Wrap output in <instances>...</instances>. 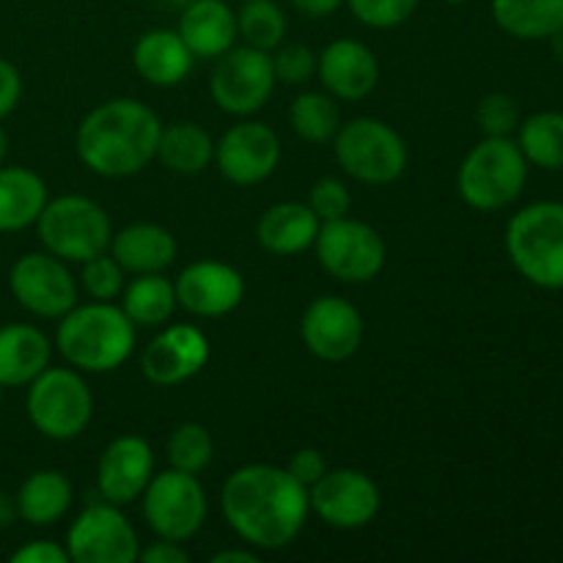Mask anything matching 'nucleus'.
Instances as JSON below:
<instances>
[{
	"label": "nucleus",
	"instance_id": "nucleus-1",
	"mask_svg": "<svg viewBox=\"0 0 563 563\" xmlns=\"http://www.w3.org/2000/svg\"><path fill=\"white\" fill-rule=\"evenodd\" d=\"M220 506L229 526L258 550L286 548L308 517V489L273 465H247L223 484Z\"/></svg>",
	"mask_w": 563,
	"mask_h": 563
},
{
	"label": "nucleus",
	"instance_id": "nucleus-2",
	"mask_svg": "<svg viewBox=\"0 0 563 563\" xmlns=\"http://www.w3.org/2000/svg\"><path fill=\"white\" fill-rule=\"evenodd\" d=\"M163 124L135 99H110L77 126V154L99 176H132L157 157Z\"/></svg>",
	"mask_w": 563,
	"mask_h": 563
},
{
	"label": "nucleus",
	"instance_id": "nucleus-3",
	"mask_svg": "<svg viewBox=\"0 0 563 563\" xmlns=\"http://www.w3.org/2000/svg\"><path fill=\"white\" fill-rule=\"evenodd\" d=\"M55 344L69 366L82 372H113L135 346V324L121 308L97 300L60 317Z\"/></svg>",
	"mask_w": 563,
	"mask_h": 563
},
{
	"label": "nucleus",
	"instance_id": "nucleus-4",
	"mask_svg": "<svg viewBox=\"0 0 563 563\" xmlns=\"http://www.w3.org/2000/svg\"><path fill=\"white\" fill-rule=\"evenodd\" d=\"M506 251L533 286L563 289V203L539 201L517 212L506 229Z\"/></svg>",
	"mask_w": 563,
	"mask_h": 563
},
{
	"label": "nucleus",
	"instance_id": "nucleus-5",
	"mask_svg": "<svg viewBox=\"0 0 563 563\" xmlns=\"http://www.w3.org/2000/svg\"><path fill=\"white\" fill-rule=\"evenodd\" d=\"M528 179V159L509 137H487L462 163L456 185L465 203L478 212H495L517 201Z\"/></svg>",
	"mask_w": 563,
	"mask_h": 563
},
{
	"label": "nucleus",
	"instance_id": "nucleus-6",
	"mask_svg": "<svg viewBox=\"0 0 563 563\" xmlns=\"http://www.w3.org/2000/svg\"><path fill=\"white\" fill-rule=\"evenodd\" d=\"M38 240L60 262H88L110 247V218L97 201L82 196H60L44 203L36 220Z\"/></svg>",
	"mask_w": 563,
	"mask_h": 563
},
{
	"label": "nucleus",
	"instance_id": "nucleus-7",
	"mask_svg": "<svg viewBox=\"0 0 563 563\" xmlns=\"http://www.w3.org/2000/svg\"><path fill=\"white\" fill-rule=\"evenodd\" d=\"M93 412L86 379L71 368H44L27 390V418L49 440H71Z\"/></svg>",
	"mask_w": 563,
	"mask_h": 563
},
{
	"label": "nucleus",
	"instance_id": "nucleus-8",
	"mask_svg": "<svg viewBox=\"0 0 563 563\" xmlns=\"http://www.w3.org/2000/svg\"><path fill=\"white\" fill-rule=\"evenodd\" d=\"M339 165L357 181L390 185L407 168V146L394 126L377 119H355L335 132Z\"/></svg>",
	"mask_w": 563,
	"mask_h": 563
},
{
	"label": "nucleus",
	"instance_id": "nucleus-9",
	"mask_svg": "<svg viewBox=\"0 0 563 563\" xmlns=\"http://www.w3.org/2000/svg\"><path fill=\"white\" fill-rule=\"evenodd\" d=\"M143 517L159 539L187 542L207 520V495L192 473L165 471L143 489Z\"/></svg>",
	"mask_w": 563,
	"mask_h": 563
},
{
	"label": "nucleus",
	"instance_id": "nucleus-10",
	"mask_svg": "<svg viewBox=\"0 0 563 563\" xmlns=\"http://www.w3.org/2000/svg\"><path fill=\"white\" fill-rule=\"evenodd\" d=\"M319 264L344 284H366L385 264V242L361 220H328L317 231Z\"/></svg>",
	"mask_w": 563,
	"mask_h": 563
},
{
	"label": "nucleus",
	"instance_id": "nucleus-11",
	"mask_svg": "<svg viewBox=\"0 0 563 563\" xmlns=\"http://www.w3.org/2000/svg\"><path fill=\"white\" fill-rule=\"evenodd\" d=\"M275 88L273 55L256 47H231L220 55L209 91L218 108L234 115H251L264 108Z\"/></svg>",
	"mask_w": 563,
	"mask_h": 563
},
{
	"label": "nucleus",
	"instance_id": "nucleus-12",
	"mask_svg": "<svg viewBox=\"0 0 563 563\" xmlns=\"http://www.w3.org/2000/svg\"><path fill=\"white\" fill-rule=\"evenodd\" d=\"M9 289L25 311L60 319L75 308L77 284L66 264L53 253H25L9 273Z\"/></svg>",
	"mask_w": 563,
	"mask_h": 563
},
{
	"label": "nucleus",
	"instance_id": "nucleus-13",
	"mask_svg": "<svg viewBox=\"0 0 563 563\" xmlns=\"http://www.w3.org/2000/svg\"><path fill=\"white\" fill-rule=\"evenodd\" d=\"M66 553L75 563H132L137 561V533L113 506L93 504L71 522Z\"/></svg>",
	"mask_w": 563,
	"mask_h": 563
},
{
	"label": "nucleus",
	"instance_id": "nucleus-14",
	"mask_svg": "<svg viewBox=\"0 0 563 563\" xmlns=\"http://www.w3.org/2000/svg\"><path fill=\"white\" fill-rule=\"evenodd\" d=\"M308 506L322 517L328 526L363 528L379 511V489L366 473L333 471L324 473L313 487H308Z\"/></svg>",
	"mask_w": 563,
	"mask_h": 563
},
{
	"label": "nucleus",
	"instance_id": "nucleus-15",
	"mask_svg": "<svg viewBox=\"0 0 563 563\" xmlns=\"http://www.w3.org/2000/svg\"><path fill=\"white\" fill-rule=\"evenodd\" d=\"M302 341L319 361L341 363L357 352L363 341V319L344 297H317L300 322Z\"/></svg>",
	"mask_w": 563,
	"mask_h": 563
},
{
	"label": "nucleus",
	"instance_id": "nucleus-16",
	"mask_svg": "<svg viewBox=\"0 0 563 563\" xmlns=\"http://www.w3.org/2000/svg\"><path fill=\"white\" fill-rule=\"evenodd\" d=\"M214 157H218L220 174L229 181H234V185H258L278 168L280 143L278 135L267 124L242 121V124H234L220 137Z\"/></svg>",
	"mask_w": 563,
	"mask_h": 563
},
{
	"label": "nucleus",
	"instance_id": "nucleus-17",
	"mask_svg": "<svg viewBox=\"0 0 563 563\" xmlns=\"http://www.w3.org/2000/svg\"><path fill=\"white\" fill-rule=\"evenodd\" d=\"M209 361V344L192 324H174L143 352L141 372L148 383L170 388L201 372Z\"/></svg>",
	"mask_w": 563,
	"mask_h": 563
},
{
	"label": "nucleus",
	"instance_id": "nucleus-18",
	"mask_svg": "<svg viewBox=\"0 0 563 563\" xmlns=\"http://www.w3.org/2000/svg\"><path fill=\"white\" fill-rule=\"evenodd\" d=\"M154 454L148 443L137 434H124L104 449L97 467L99 493L108 504L124 506L141 498L152 482Z\"/></svg>",
	"mask_w": 563,
	"mask_h": 563
},
{
	"label": "nucleus",
	"instance_id": "nucleus-19",
	"mask_svg": "<svg viewBox=\"0 0 563 563\" xmlns=\"http://www.w3.org/2000/svg\"><path fill=\"white\" fill-rule=\"evenodd\" d=\"M176 302L196 317H223L242 302L245 284L234 267L220 262H196L176 278Z\"/></svg>",
	"mask_w": 563,
	"mask_h": 563
},
{
	"label": "nucleus",
	"instance_id": "nucleus-20",
	"mask_svg": "<svg viewBox=\"0 0 563 563\" xmlns=\"http://www.w3.org/2000/svg\"><path fill=\"white\" fill-rule=\"evenodd\" d=\"M317 71L333 97L350 99V102L368 97L379 80L374 53L366 44L352 42V38H339V42L328 44L317 58Z\"/></svg>",
	"mask_w": 563,
	"mask_h": 563
},
{
	"label": "nucleus",
	"instance_id": "nucleus-21",
	"mask_svg": "<svg viewBox=\"0 0 563 563\" xmlns=\"http://www.w3.org/2000/svg\"><path fill=\"white\" fill-rule=\"evenodd\" d=\"M179 36L196 58H220L236 42V16L223 0H192L179 20Z\"/></svg>",
	"mask_w": 563,
	"mask_h": 563
},
{
	"label": "nucleus",
	"instance_id": "nucleus-22",
	"mask_svg": "<svg viewBox=\"0 0 563 563\" xmlns=\"http://www.w3.org/2000/svg\"><path fill=\"white\" fill-rule=\"evenodd\" d=\"M49 366V341L33 324L0 328V385L22 388L31 385Z\"/></svg>",
	"mask_w": 563,
	"mask_h": 563
},
{
	"label": "nucleus",
	"instance_id": "nucleus-23",
	"mask_svg": "<svg viewBox=\"0 0 563 563\" xmlns=\"http://www.w3.org/2000/svg\"><path fill=\"white\" fill-rule=\"evenodd\" d=\"M319 225H322V220L313 214L308 203L286 201L275 203L258 218L256 236L264 251L275 253V256H295V253L313 245Z\"/></svg>",
	"mask_w": 563,
	"mask_h": 563
},
{
	"label": "nucleus",
	"instance_id": "nucleus-24",
	"mask_svg": "<svg viewBox=\"0 0 563 563\" xmlns=\"http://www.w3.org/2000/svg\"><path fill=\"white\" fill-rule=\"evenodd\" d=\"M115 262L124 273H163L176 258V240L170 231L154 223H135L121 229L110 240Z\"/></svg>",
	"mask_w": 563,
	"mask_h": 563
},
{
	"label": "nucleus",
	"instance_id": "nucleus-25",
	"mask_svg": "<svg viewBox=\"0 0 563 563\" xmlns=\"http://www.w3.org/2000/svg\"><path fill=\"white\" fill-rule=\"evenodd\" d=\"M47 203V185L31 168H3L0 165V231L27 229L38 220Z\"/></svg>",
	"mask_w": 563,
	"mask_h": 563
},
{
	"label": "nucleus",
	"instance_id": "nucleus-26",
	"mask_svg": "<svg viewBox=\"0 0 563 563\" xmlns=\"http://www.w3.org/2000/svg\"><path fill=\"white\" fill-rule=\"evenodd\" d=\"M135 69L152 86H176L192 66V53L174 31H148L135 44Z\"/></svg>",
	"mask_w": 563,
	"mask_h": 563
},
{
	"label": "nucleus",
	"instance_id": "nucleus-27",
	"mask_svg": "<svg viewBox=\"0 0 563 563\" xmlns=\"http://www.w3.org/2000/svg\"><path fill=\"white\" fill-rule=\"evenodd\" d=\"M16 498V511L20 520L27 526H53L69 511L71 506V484L64 473L58 471H38L22 482Z\"/></svg>",
	"mask_w": 563,
	"mask_h": 563
},
{
	"label": "nucleus",
	"instance_id": "nucleus-28",
	"mask_svg": "<svg viewBox=\"0 0 563 563\" xmlns=\"http://www.w3.org/2000/svg\"><path fill=\"white\" fill-rule=\"evenodd\" d=\"M157 157L174 174H201L212 163L214 143L207 130L190 124V121H179V124L163 126L157 143Z\"/></svg>",
	"mask_w": 563,
	"mask_h": 563
},
{
	"label": "nucleus",
	"instance_id": "nucleus-29",
	"mask_svg": "<svg viewBox=\"0 0 563 563\" xmlns=\"http://www.w3.org/2000/svg\"><path fill=\"white\" fill-rule=\"evenodd\" d=\"M493 16L515 38H550L563 27V0H493Z\"/></svg>",
	"mask_w": 563,
	"mask_h": 563
},
{
	"label": "nucleus",
	"instance_id": "nucleus-30",
	"mask_svg": "<svg viewBox=\"0 0 563 563\" xmlns=\"http://www.w3.org/2000/svg\"><path fill=\"white\" fill-rule=\"evenodd\" d=\"M121 295H124L121 311L130 317L132 324H141V328H159L168 322L176 308L174 284L159 273H143Z\"/></svg>",
	"mask_w": 563,
	"mask_h": 563
},
{
	"label": "nucleus",
	"instance_id": "nucleus-31",
	"mask_svg": "<svg viewBox=\"0 0 563 563\" xmlns=\"http://www.w3.org/2000/svg\"><path fill=\"white\" fill-rule=\"evenodd\" d=\"M520 152L544 170H563V113H537L522 121Z\"/></svg>",
	"mask_w": 563,
	"mask_h": 563
},
{
	"label": "nucleus",
	"instance_id": "nucleus-32",
	"mask_svg": "<svg viewBox=\"0 0 563 563\" xmlns=\"http://www.w3.org/2000/svg\"><path fill=\"white\" fill-rule=\"evenodd\" d=\"M289 121L291 130L308 143H324L330 137H335V132L341 130V113L335 108V102L317 91L300 93L291 102Z\"/></svg>",
	"mask_w": 563,
	"mask_h": 563
},
{
	"label": "nucleus",
	"instance_id": "nucleus-33",
	"mask_svg": "<svg viewBox=\"0 0 563 563\" xmlns=\"http://www.w3.org/2000/svg\"><path fill=\"white\" fill-rule=\"evenodd\" d=\"M236 31L245 38L247 47H256L269 53L280 47L286 33V16L273 0H247L236 16Z\"/></svg>",
	"mask_w": 563,
	"mask_h": 563
},
{
	"label": "nucleus",
	"instance_id": "nucleus-34",
	"mask_svg": "<svg viewBox=\"0 0 563 563\" xmlns=\"http://www.w3.org/2000/svg\"><path fill=\"white\" fill-rule=\"evenodd\" d=\"M214 443L212 434L201 423H181L174 429L168 440V462L174 471L181 473H201L212 462Z\"/></svg>",
	"mask_w": 563,
	"mask_h": 563
},
{
	"label": "nucleus",
	"instance_id": "nucleus-35",
	"mask_svg": "<svg viewBox=\"0 0 563 563\" xmlns=\"http://www.w3.org/2000/svg\"><path fill=\"white\" fill-rule=\"evenodd\" d=\"M82 286L99 302H110L124 291V267L108 251L82 262Z\"/></svg>",
	"mask_w": 563,
	"mask_h": 563
},
{
	"label": "nucleus",
	"instance_id": "nucleus-36",
	"mask_svg": "<svg viewBox=\"0 0 563 563\" xmlns=\"http://www.w3.org/2000/svg\"><path fill=\"white\" fill-rule=\"evenodd\" d=\"M476 121L487 137H509V132L520 124V108L509 93H489L478 102Z\"/></svg>",
	"mask_w": 563,
	"mask_h": 563
},
{
	"label": "nucleus",
	"instance_id": "nucleus-37",
	"mask_svg": "<svg viewBox=\"0 0 563 563\" xmlns=\"http://www.w3.org/2000/svg\"><path fill=\"white\" fill-rule=\"evenodd\" d=\"M352 14L372 27H394L410 20L418 0H346Z\"/></svg>",
	"mask_w": 563,
	"mask_h": 563
},
{
	"label": "nucleus",
	"instance_id": "nucleus-38",
	"mask_svg": "<svg viewBox=\"0 0 563 563\" xmlns=\"http://www.w3.org/2000/svg\"><path fill=\"white\" fill-rule=\"evenodd\" d=\"M350 190H346L344 181L333 179V176H324V179H319L317 185L311 187V198H308V207L313 209V214H317L322 223H328V220H339V218H346V212H350Z\"/></svg>",
	"mask_w": 563,
	"mask_h": 563
},
{
	"label": "nucleus",
	"instance_id": "nucleus-39",
	"mask_svg": "<svg viewBox=\"0 0 563 563\" xmlns=\"http://www.w3.org/2000/svg\"><path fill=\"white\" fill-rule=\"evenodd\" d=\"M273 69L275 80H284L286 86H297V82H306L317 71V55L302 47V44H289V47H280L278 55H273Z\"/></svg>",
	"mask_w": 563,
	"mask_h": 563
},
{
	"label": "nucleus",
	"instance_id": "nucleus-40",
	"mask_svg": "<svg viewBox=\"0 0 563 563\" xmlns=\"http://www.w3.org/2000/svg\"><path fill=\"white\" fill-rule=\"evenodd\" d=\"M286 471H289L291 476H295L297 482L308 489V487H313V484H317L324 473H328V465H324V456L319 454L317 449H302L291 456V462Z\"/></svg>",
	"mask_w": 563,
	"mask_h": 563
},
{
	"label": "nucleus",
	"instance_id": "nucleus-41",
	"mask_svg": "<svg viewBox=\"0 0 563 563\" xmlns=\"http://www.w3.org/2000/svg\"><path fill=\"white\" fill-rule=\"evenodd\" d=\"M20 97H22L20 71H16L14 64L0 58V119H5V115L16 108Z\"/></svg>",
	"mask_w": 563,
	"mask_h": 563
},
{
	"label": "nucleus",
	"instance_id": "nucleus-42",
	"mask_svg": "<svg viewBox=\"0 0 563 563\" xmlns=\"http://www.w3.org/2000/svg\"><path fill=\"white\" fill-rule=\"evenodd\" d=\"M11 563H69V553L55 542H31L11 553Z\"/></svg>",
	"mask_w": 563,
	"mask_h": 563
},
{
	"label": "nucleus",
	"instance_id": "nucleus-43",
	"mask_svg": "<svg viewBox=\"0 0 563 563\" xmlns=\"http://www.w3.org/2000/svg\"><path fill=\"white\" fill-rule=\"evenodd\" d=\"M137 561L143 563H185L187 553L179 548V542H168V539H159L152 548L141 550Z\"/></svg>",
	"mask_w": 563,
	"mask_h": 563
},
{
	"label": "nucleus",
	"instance_id": "nucleus-44",
	"mask_svg": "<svg viewBox=\"0 0 563 563\" xmlns=\"http://www.w3.org/2000/svg\"><path fill=\"white\" fill-rule=\"evenodd\" d=\"M291 3L306 16H330L333 11H339V5L344 0H291Z\"/></svg>",
	"mask_w": 563,
	"mask_h": 563
},
{
	"label": "nucleus",
	"instance_id": "nucleus-45",
	"mask_svg": "<svg viewBox=\"0 0 563 563\" xmlns=\"http://www.w3.org/2000/svg\"><path fill=\"white\" fill-rule=\"evenodd\" d=\"M20 517V511H16V498L9 493H0V531L9 526H14V520Z\"/></svg>",
	"mask_w": 563,
	"mask_h": 563
},
{
	"label": "nucleus",
	"instance_id": "nucleus-46",
	"mask_svg": "<svg viewBox=\"0 0 563 563\" xmlns=\"http://www.w3.org/2000/svg\"><path fill=\"white\" fill-rule=\"evenodd\" d=\"M253 563L256 555L253 553H242V550H225V553H214L212 563Z\"/></svg>",
	"mask_w": 563,
	"mask_h": 563
},
{
	"label": "nucleus",
	"instance_id": "nucleus-47",
	"mask_svg": "<svg viewBox=\"0 0 563 563\" xmlns=\"http://www.w3.org/2000/svg\"><path fill=\"white\" fill-rule=\"evenodd\" d=\"M550 42H553V55L563 64V27H561V31H555L553 36H550Z\"/></svg>",
	"mask_w": 563,
	"mask_h": 563
},
{
	"label": "nucleus",
	"instance_id": "nucleus-48",
	"mask_svg": "<svg viewBox=\"0 0 563 563\" xmlns=\"http://www.w3.org/2000/svg\"><path fill=\"white\" fill-rule=\"evenodd\" d=\"M5 154H9V135H5V130L0 126V165H3Z\"/></svg>",
	"mask_w": 563,
	"mask_h": 563
},
{
	"label": "nucleus",
	"instance_id": "nucleus-49",
	"mask_svg": "<svg viewBox=\"0 0 563 563\" xmlns=\"http://www.w3.org/2000/svg\"><path fill=\"white\" fill-rule=\"evenodd\" d=\"M163 3H168V5H187V3H192V0H163Z\"/></svg>",
	"mask_w": 563,
	"mask_h": 563
},
{
	"label": "nucleus",
	"instance_id": "nucleus-50",
	"mask_svg": "<svg viewBox=\"0 0 563 563\" xmlns=\"http://www.w3.org/2000/svg\"><path fill=\"white\" fill-rule=\"evenodd\" d=\"M0 401H3V385H0Z\"/></svg>",
	"mask_w": 563,
	"mask_h": 563
}]
</instances>
